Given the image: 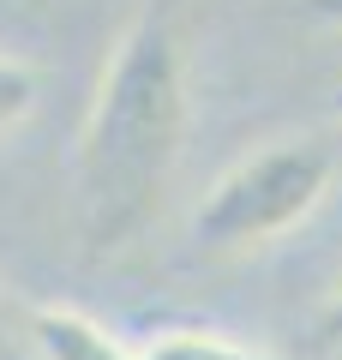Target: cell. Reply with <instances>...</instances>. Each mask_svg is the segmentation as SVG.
I'll use <instances>...</instances> for the list:
<instances>
[{"label":"cell","instance_id":"obj_1","mask_svg":"<svg viewBox=\"0 0 342 360\" xmlns=\"http://www.w3.org/2000/svg\"><path fill=\"white\" fill-rule=\"evenodd\" d=\"M192 127L186 96V25L175 0H151L96 78L78 132V229L90 252H127L168 205Z\"/></svg>","mask_w":342,"mask_h":360},{"label":"cell","instance_id":"obj_2","mask_svg":"<svg viewBox=\"0 0 342 360\" xmlns=\"http://www.w3.org/2000/svg\"><path fill=\"white\" fill-rule=\"evenodd\" d=\"M336 186V156L318 139H277L265 150L241 156L204 193L192 234L210 252H253V246L282 240L289 229H300Z\"/></svg>","mask_w":342,"mask_h":360},{"label":"cell","instance_id":"obj_3","mask_svg":"<svg viewBox=\"0 0 342 360\" xmlns=\"http://www.w3.org/2000/svg\"><path fill=\"white\" fill-rule=\"evenodd\" d=\"M30 342H37L42 360H144L108 324H96L78 307H37L30 312Z\"/></svg>","mask_w":342,"mask_h":360},{"label":"cell","instance_id":"obj_4","mask_svg":"<svg viewBox=\"0 0 342 360\" xmlns=\"http://www.w3.org/2000/svg\"><path fill=\"white\" fill-rule=\"evenodd\" d=\"M144 360H277V354L228 342V336H210V330H168L144 348Z\"/></svg>","mask_w":342,"mask_h":360},{"label":"cell","instance_id":"obj_5","mask_svg":"<svg viewBox=\"0 0 342 360\" xmlns=\"http://www.w3.org/2000/svg\"><path fill=\"white\" fill-rule=\"evenodd\" d=\"M37 96H42V78H37V66L13 60V54H0V132L25 127V120L37 115Z\"/></svg>","mask_w":342,"mask_h":360},{"label":"cell","instance_id":"obj_6","mask_svg":"<svg viewBox=\"0 0 342 360\" xmlns=\"http://www.w3.org/2000/svg\"><path fill=\"white\" fill-rule=\"evenodd\" d=\"M318 342H324V348H342V288L330 295V307L318 312Z\"/></svg>","mask_w":342,"mask_h":360},{"label":"cell","instance_id":"obj_7","mask_svg":"<svg viewBox=\"0 0 342 360\" xmlns=\"http://www.w3.org/2000/svg\"><path fill=\"white\" fill-rule=\"evenodd\" d=\"M300 6L318 18V25H336L342 30V0H300Z\"/></svg>","mask_w":342,"mask_h":360},{"label":"cell","instance_id":"obj_8","mask_svg":"<svg viewBox=\"0 0 342 360\" xmlns=\"http://www.w3.org/2000/svg\"><path fill=\"white\" fill-rule=\"evenodd\" d=\"M330 108H336V115H342V90H336V96H330Z\"/></svg>","mask_w":342,"mask_h":360}]
</instances>
